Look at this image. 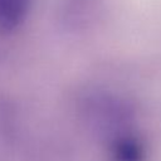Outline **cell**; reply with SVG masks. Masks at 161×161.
Returning a JSON list of instances; mask_svg holds the SVG:
<instances>
[{"label":"cell","instance_id":"cell-1","mask_svg":"<svg viewBox=\"0 0 161 161\" xmlns=\"http://www.w3.org/2000/svg\"><path fill=\"white\" fill-rule=\"evenodd\" d=\"M33 0H0V33L16 29L30 11Z\"/></svg>","mask_w":161,"mask_h":161}]
</instances>
